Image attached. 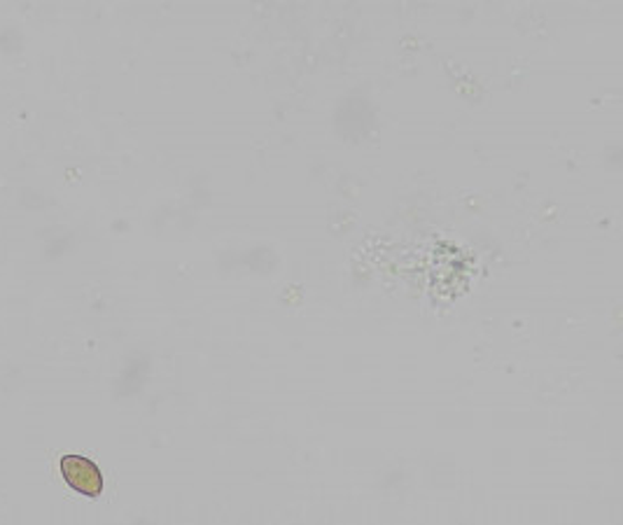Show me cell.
<instances>
[{"label": "cell", "mask_w": 623, "mask_h": 525, "mask_svg": "<svg viewBox=\"0 0 623 525\" xmlns=\"http://www.w3.org/2000/svg\"><path fill=\"white\" fill-rule=\"evenodd\" d=\"M58 470L75 493L87 497H99L103 493V474L94 460L70 453L58 460Z\"/></svg>", "instance_id": "1"}]
</instances>
